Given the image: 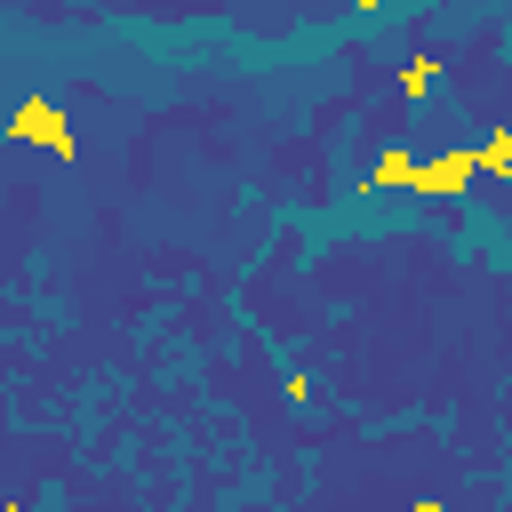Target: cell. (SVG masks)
<instances>
[{
  "instance_id": "cell-1",
  "label": "cell",
  "mask_w": 512,
  "mask_h": 512,
  "mask_svg": "<svg viewBox=\"0 0 512 512\" xmlns=\"http://www.w3.org/2000/svg\"><path fill=\"white\" fill-rule=\"evenodd\" d=\"M8 136L16 144H40V152H56V160H72L80 144H72V128H64V112L48 104V96H32V104H16V120H8Z\"/></svg>"
},
{
  "instance_id": "cell-2",
  "label": "cell",
  "mask_w": 512,
  "mask_h": 512,
  "mask_svg": "<svg viewBox=\"0 0 512 512\" xmlns=\"http://www.w3.org/2000/svg\"><path fill=\"white\" fill-rule=\"evenodd\" d=\"M472 168H480V152H448V160H424V168H416V184H424V192H456Z\"/></svg>"
},
{
  "instance_id": "cell-3",
  "label": "cell",
  "mask_w": 512,
  "mask_h": 512,
  "mask_svg": "<svg viewBox=\"0 0 512 512\" xmlns=\"http://www.w3.org/2000/svg\"><path fill=\"white\" fill-rule=\"evenodd\" d=\"M432 72H440L432 56H408V64H400V96H424V88H432Z\"/></svg>"
},
{
  "instance_id": "cell-4",
  "label": "cell",
  "mask_w": 512,
  "mask_h": 512,
  "mask_svg": "<svg viewBox=\"0 0 512 512\" xmlns=\"http://www.w3.org/2000/svg\"><path fill=\"white\" fill-rule=\"evenodd\" d=\"M408 176H416L408 152H384V160H376V184H408Z\"/></svg>"
},
{
  "instance_id": "cell-5",
  "label": "cell",
  "mask_w": 512,
  "mask_h": 512,
  "mask_svg": "<svg viewBox=\"0 0 512 512\" xmlns=\"http://www.w3.org/2000/svg\"><path fill=\"white\" fill-rule=\"evenodd\" d=\"M480 168H496V176H512V136H488V144H480Z\"/></svg>"
},
{
  "instance_id": "cell-6",
  "label": "cell",
  "mask_w": 512,
  "mask_h": 512,
  "mask_svg": "<svg viewBox=\"0 0 512 512\" xmlns=\"http://www.w3.org/2000/svg\"><path fill=\"white\" fill-rule=\"evenodd\" d=\"M408 512H440V504H432V496H416V504H408Z\"/></svg>"
},
{
  "instance_id": "cell-7",
  "label": "cell",
  "mask_w": 512,
  "mask_h": 512,
  "mask_svg": "<svg viewBox=\"0 0 512 512\" xmlns=\"http://www.w3.org/2000/svg\"><path fill=\"white\" fill-rule=\"evenodd\" d=\"M0 512H24V504H0Z\"/></svg>"
}]
</instances>
